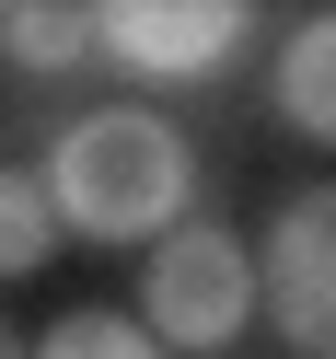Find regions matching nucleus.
<instances>
[{
	"label": "nucleus",
	"mask_w": 336,
	"mask_h": 359,
	"mask_svg": "<svg viewBox=\"0 0 336 359\" xmlns=\"http://www.w3.org/2000/svg\"><path fill=\"white\" fill-rule=\"evenodd\" d=\"M255 313L302 359H336V186L278 197V220L255 243Z\"/></svg>",
	"instance_id": "obj_4"
},
{
	"label": "nucleus",
	"mask_w": 336,
	"mask_h": 359,
	"mask_svg": "<svg viewBox=\"0 0 336 359\" xmlns=\"http://www.w3.org/2000/svg\"><path fill=\"white\" fill-rule=\"evenodd\" d=\"M58 243H70V232H58V209H47V174L0 163V278H35Z\"/></svg>",
	"instance_id": "obj_7"
},
{
	"label": "nucleus",
	"mask_w": 336,
	"mask_h": 359,
	"mask_svg": "<svg viewBox=\"0 0 336 359\" xmlns=\"http://www.w3.org/2000/svg\"><path fill=\"white\" fill-rule=\"evenodd\" d=\"M35 359H163V336H151L140 313H105V302H93V313H58Z\"/></svg>",
	"instance_id": "obj_8"
},
{
	"label": "nucleus",
	"mask_w": 336,
	"mask_h": 359,
	"mask_svg": "<svg viewBox=\"0 0 336 359\" xmlns=\"http://www.w3.org/2000/svg\"><path fill=\"white\" fill-rule=\"evenodd\" d=\"M255 47L243 0H105L93 12V58L128 81H220Z\"/></svg>",
	"instance_id": "obj_3"
},
{
	"label": "nucleus",
	"mask_w": 336,
	"mask_h": 359,
	"mask_svg": "<svg viewBox=\"0 0 336 359\" xmlns=\"http://www.w3.org/2000/svg\"><path fill=\"white\" fill-rule=\"evenodd\" d=\"M267 93H278V128H290V140L336 151V0H325V12H302V24L278 35Z\"/></svg>",
	"instance_id": "obj_5"
},
{
	"label": "nucleus",
	"mask_w": 336,
	"mask_h": 359,
	"mask_svg": "<svg viewBox=\"0 0 336 359\" xmlns=\"http://www.w3.org/2000/svg\"><path fill=\"white\" fill-rule=\"evenodd\" d=\"M0 359H35V348H24V336H12V313H0Z\"/></svg>",
	"instance_id": "obj_9"
},
{
	"label": "nucleus",
	"mask_w": 336,
	"mask_h": 359,
	"mask_svg": "<svg viewBox=\"0 0 336 359\" xmlns=\"http://www.w3.org/2000/svg\"><path fill=\"white\" fill-rule=\"evenodd\" d=\"M47 209L81 243H163L174 220H197V140L151 104H93L47 140Z\"/></svg>",
	"instance_id": "obj_1"
},
{
	"label": "nucleus",
	"mask_w": 336,
	"mask_h": 359,
	"mask_svg": "<svg viewBox=\"0 0 336 359\" xmlns=\"http://www.w3.org/2000/svg\"><path fill=\"white\" fill-rule=\"evenodd\" d=\"M0 58L35 70V81L81 70V58H93V12H81V0H12V12H0Z\"/></svg>",
	"instance_id": "obj_6"
},
{
	"label": "nucleus",
	"mask_w": 336,
	"mask_h": 359,
	"mask_svg": "<svg viewBox=\"0 0 336 359\" xmlns=\"http://www.w3.org/2000/svg\"><path fill=\"white\" fill-rule=\"evenodd\" d=\"M140 325L163 336V359H232V336L255 325V243L220 220H174L140 255Z\"/></svg>",
	"instance_id": "obj_2"
}]
</instances>
